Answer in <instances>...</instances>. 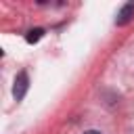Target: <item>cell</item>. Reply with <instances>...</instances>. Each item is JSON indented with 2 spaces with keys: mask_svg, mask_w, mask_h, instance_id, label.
Segmentation results:
<instances>
[{
  "mask_svg": "<svg viewBox=\"0 0 134 134\" xmlns=\"http://www.w3.org/2000/svg\"><path fill=\"white\" fill-rule=\"evenodd\" d=\"M84 134H103V132H100V130H86Z\"/></svg>",
  "mask_w": 134,
  "mask_h": 134,
  "instance_id": "cell-4",
  "label": "cell"
},
{
  "mask_svg": "<svg viewBox=\"0 0 134 134\" xmlns=\"http://www.w3.org/2000/svg\"><path fill=\"white\" fill-rule=\"evenodd\" d=\"M27 88H29V75H27V71H19L17 77H15V84H13L15 100H23L25 94H27Z\"/></svg>",
  "mask_w": 134,
  "mask_h": 134,
  "instance_id": "cell-1",
  "label": "cell"
},
{
  "mask_svg": "<svg viewBox=\"0 0 134 134\" xmlns=\"http://www.w3.org/2000/svg\"><path fill=\"white\" fill-rule=\"evenodd\" d=\"M42 36H44V29H42V27H36V29H29V31L25 34V40H27L29 44H34V42H38Z\"/></svg>",
  "mask_w": 134,
  "mask_h": 134,
  "instance_id": "cell-3",
  "label": "cell"
},
{
  "mask_svg": "<svg viewBox=\"0 0 134 134\" xmlns=\"http://www.w3.org/2000/svg\"><path fill=\"white\" fill-rule=\"evenodd\" d=\"M134 19V2H128V4H124L121 8H119V13H117V17H115V25H128L130 21Z\"/></svg>",
  "mask_w": 134,
  "mask_h": 134,
  "instance_id": "cell-2",
  "label": "cell"
}]
</instances>
